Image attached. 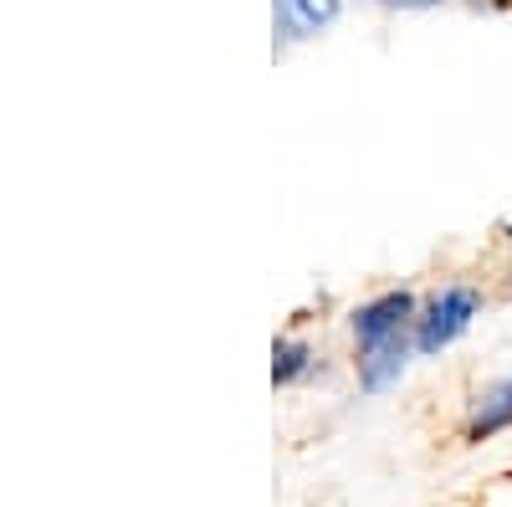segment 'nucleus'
<instances>
[{"label": "nucleus", "instance_id": "8", "mask_svg": "<svg viewBox=\"0 0 512 507\" xmlns=\"http://www.w3.org/2000/svg\"><path fill=\"white\" fill-rule=\"evenodd\" d=\"M507 287H512V272H507Z\"/></svg>", "mask_w": 512, "mask_h": 507}, {"label": "nucleus", "instance_id": "1", "mask_svg": "<svg viewBox=\"0 0 512 507\" xmlns=\"http://www.w3.org/2000/svg\"><path fill=\"white\" fill-rule=\"evenodd\" d=\"M482 287H472V282H446V287H436L431 298H420V318H415V354H441V349H451L456 338L472 328L477 318H482Z\"/></svg>", "mask_w": 512, "mask_h": 507}, {"label": "nucleus", "instance_id": "4", "mask_svg": "<svg viewBox=\"0 0 512 507\" xmlns=\"http://www.w3.org/2000/svg\"><path fill=\"white\" fill-rule=\"evenodd\" d=\"M272 16H277V41L287 47V41H297V36L328 31L338 16H344V0H272Z\"/></svg>", "mask_w": 512, "mask_h": 507}, {"label": "nucleus", "instance_id": "2", "mask_svg": "<svg viewBox=\"0 0 512 507\" xmlns=\"http://www.w3.org/2000/svg\"><path fill=\"white\" fill-rule=\"evenodd\" d=\"M415 318H420V298L410 287H390V292H379V298L359 303L349 313V328H354L359 354H369V349H384V344H400V338H415Z\"/></svg>", "mask_w": 512, "mask_h": 507}, {"label": "nucleus", "instance_id": "3", "mask_svg": "<svg viewBox=\"0 0 512 507\" xmlns=\"http://www.w3.org/2000/svg\"><path fill=\"white\" fill-rule=\"evenodd\" d=\"M502 431H512V374L482 385L472 410H466V420H461V441H472V446H482Z\"/></svg>", "mask_w": 512, "mask_h": 507}, {"label": "nucleus", "instance_id": "6", "mask_svg": "<svg viewBox=\"0 0 512 507\" xmlns=\"http://www.w3.org/2000/svg\"><path fill=\"white\" fill-rule=\"evenodd\" d=\"M313 369H318V349L308 344V338H277V344H272V385L277 390L308 379Z\"/></svg>", "mask_w": 512, "mask_h": 507}, {"label": "nucleus", "instance_id": "7", "mask_svg": "<svg viewBox=\"0 0 512 507\" xmlns=\"http://www.w3.org/2000/svg\"><path fill=\"white\" fill-rule=\"evenodd\" d=\"M384 6H395V11H431V6H441V0H384Z\"/></svg>", "mask_w": 512, "mask_h": 507}, {"label": "nucleus", "instance_id": "5", "mask_svg": "<svg viewBox=\"0 0 512 507\" xmlns=\"http://www.w3.org/2000/svg\"><path fill=\"white\" fill-rule=\"evenodd\" d=\"M410 354H415V338H400V344L359 354V390L364 395H384L390 385H400L405 369H410Z\"/></svg>", "mask_w": 512, "mask_h": 507}]
</instances>
